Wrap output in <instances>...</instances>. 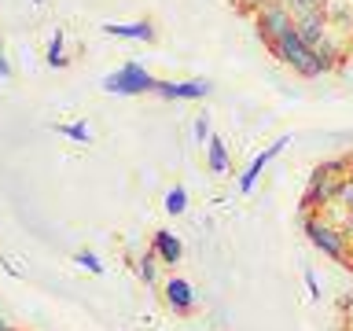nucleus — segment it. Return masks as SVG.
Returning a JSON list of instances; mask_svg holds the SVG:
<instances>
[{
  "instance_id": "obj_1",
  "label": "nucleus",
  "mask_w": 353,
  "mask_h": 331,
  "mask_svg": "<svg viewBox=\"0 0 353 331\" xmlns=\"http://www.w3.org/2000/svg\"><path fill=\"white\" fill-rule=\"evenodd\" d=\"M272 52H276V59H280L283 66H291V70L302 74V77H320L327 70V66L320 63V55L302 41V33H298V30H287L283 37H276Z\"/></svg>"
},
{
  "instance_id": "obj_2",
  "label": "nucleus",
  "mask_w": 353,
  "mask_h": 331,
  "mask_svg": "<svg viewBox=\"0 0 353 331\" xmlns=\"http://www.w3.org/2000/svg\"><path fill=\"white\" fill-rule=\"evenodd\" d=\"M154 88H159V77L143 70L140 63H121L118 70L103 77V92L110 96H143V92H154Z\"/></svg>"
},
{
  "instance_id": "obj_3",
  "label": "nucleus",
  "mask_w": 353,
  "mask_h": 331,
  "mask_svg": "<svg viewBox=\"0 0 353 331\" xmlns=\"http://www.w3.org/2000/svg\"><path fill=\"white\" fill-rule=\"evenodd\" d=\"M305 236L313 239V247L324 250L327 258L350 261V236H346V228H335L331 221H320V217L305 214Z\"/></svg>"
},
{
  "instance_id": "obj_4",
  "label": "nucleus",
  "mask_w": 353,
  "mask_h": 331,
  "mask_svg": "<svg viewBox=\"0 0 353 331\" xmlns=\"http://www.w3.org/2000/svg\"><path fill=\"white\" fill-rule=\"evenodd\" d=\"M258 30H261V37L272 44L276 37H283L287 30H294V15L283 4H265L258 11Z\"/></svg>"
},
{
  "instance_id": "obj_5",
  "label": "nucleus",
  "mask_w": 353,
  "mask_h": 331,
  "mask_svg": "<svg viewBox=\"0 0 353 331\" xmlns=\"http://www.w3.org/2000/svg\"><path fill=\"white\" fill-rule=\"evenodd\" d=\"M339 177H327L324 170H316L313 177H309V188H305V195H302V210L309 214L313 206H327L331 199L339 195Z\"/></svg>"
},
{
  "instance_id": "obj_6",
  "label": "nucleus",
  "mask_w": 353,
  "mask_h": 331,
  "mask_svg": "<svg viewBox=\"0 0 353 331\" xmlns=\"http://www.w3.org/2000/svg\"><path fill=\"white\" fill-rule=\"evenodd\" d=\"M287 143H291V137H280L276 143H269V148H265V151L258 154V159H254V162L247 166V170H243V177H239V192H254V184H258L261 170H265V166H269V162L276 159V154H280V151L287 148Z\"/></svg>"
},
{
  "instance_id": "obj_7",
  "label": "nucleus",
  "mask_w": 353,
  "mask_h": 331,
  "mask_svg": "<svg viewBox=\"0 0 353 331\" xmlns=\"http://www.w3.org/2000/svg\"><path fill=\"white\" fill-rule=\"evenodd\" d=\"M154 96H162V99H206L210 81H159Z\"/></svg>"
},
{
  "instance_id": "obj_8",
  "label": "nucleus",
  "mask_w": 353,
  "mask_h": 331,
  "mask_svg": "<svg viewBox=\"0 0 353 331\" xmlns=\"http://www.w3.org/2000/svg\"><path fill=\"white\" fill-rule=\"evenodd\" d=\"M151 250L159 254V261H165V265H176V261L184 258V243L176 239L170 228H159V232H154V236H151Z\"/></svg>"
},
{
  "instance_id": "obj_9",
  "label": "nucleus",
  "mask_w": 353,
  "mask_h": 331,
  "mask_svg": "<svg viewBox=\"0 0 353 331\" xmlns=\"http://www.w3.org/2000/svg\"><path fill=\"white\" fill-rule=\"evenodd\" d=\"M103 33L107 37H121V41H154L151 22H107Z\"/></svg>"
},
{
  "instance_id": "obj_10",
  "label": "nucleus",
  "mask_w": 353,
  "mask_h": 331,
  "mask_svg": "<svg viewBox=\"0 0 353 331\" xmlns=\"http://www.w3.org/2000/svg\"><path fill=\"white\" fill-rule=\"evenodd\" d=\"M165 302H170V309H176V313H188V309L195 305V291H192V283L181 280V276L165 280Z\"/></svg>"
},
{
  "instance_id": "obj_11",
  "label": "nucleus",
  "mask_w": 353,
  "mask_h": 331,
  "mask_svg": "<svg viewBox=\"0 0 353 331\" xmlns=\"http://www.w3.org/2000/svg\"><path fill=\"white\" fill-rule=\"evenodd\" d=\"M206 166H210V173H228V148L221 137L206 140Z\"/></svg>"
},
{
  "instance_id": "obj_12",
  "label": "nucleus",
  "mask_w": 353,
  "mask_h": 331,
  "mask_svg": "<svg viewBox=\"0 0 353 331\" xmlns=\"http://www.w3.org/2000/svg\"><path fill=\"white\" fill-rule=\"evenodd\" d=\"M137 276H140V280L143 283H154V280H159V254H143V258L137 261Z\"/></svg>"
},
{
  "instance_id": "obj_13",
  "label": "nucleus",
  "mask_w": 353,
  "mask_h": 331,
  "mask_svg": "<svg viewBox=\"0 0 353 331\" xmlns=\"http://www.w3.org/2000/svg\"><path fill=\"white\" fill-rule=\"evenodd\" d=\"M188 210V192L184 188H170L165 192V214H184Z\"/></svg>"
},
{
  "instance_id": "obj_14",
  "label": "nucleus",
  "mask_w": 353,
  "mask_h": 331,
  "mask_svg": "<svg viewBox=\"0 0 353 331\" xmlns=\"http://www.w3.org/2000/svg\"><path fill=\"white\" fill-rule=\"evenodd\" d=\"M48 66H66V52H63V33H52V41H48Z\"/></svg>"
},
{
  "instance_id": "obj_15",
  "label": "nucleus",
  "mask_w": 353,
  "mask_h": 331,
  "mask_svg": "<svg viewBox=\"0 0 353 331\" xmlns=\"http://www.w3.org/2000/svg\"><path fill=\"white\" fill-rule=\"evenodd\" d=\"M59 132H63V137H70V140H77V143H88V140H92V132H88L85 121H70V126H59Z\"/></svg>"
},
{
  "instance_id": "obj_16",
  "label": "nucleus",
  "mask_w": 353,
  "mask_h": 331,
  "mask_svg": "<svg viewBox=\"0 0 353 331\" xmlns=\"http://www.w3.org/2000/svg\"><path fill=\"white\" fill-rule=\"evenodd\" d=\"M74 261L81 265V269H88L92 276H99V272H103V261H99L92 250H77V254H74Z\"/></svg>"
},
{
  "instance_id": "obj_17",
  "label": "nucleus",
  "mask_w": 353,
  "mask_h": 331,
  "mask_svg": "<svg viewBox=\"0 0 353 331\" xmlns=\"http://www.w3.org/2000/svg\"><path fill=\"white\" fill-rule=\"evenodd\" d=\"M192 132H195V143H206L210 137H214V132H210V118H206V114H199V118H195V126H192Z\"/></svg>"
},
{
  "instance_id": "obj_18",
  "label": "nucleus",
  "mask_w": 353,
  "mask_h": 331,
  "mask_svg": "<svg viewBox=\"0 0 353 331\" xmlns=\"http://www.w3.org/2000/svg\"><path fill=\"white\" fill-rule=\"evenodd\" d=\"M305 287H309V298H320V283L313 272H305Z\"/></svg>"
},
{
  "instance_id": "obj_19",
  "label": "nucleus",
  "mask_w": 353,
  "mask_h": 331,
  "mask_svg": "<svg viewBox=\"0 0 353 331\" xmlns=\"http://www.w3.org/2000/svg\"><path fill=\"white\" fill-rule=\"evenodd\" d=\"M0 77H11V63L4 59V52H0Z\"/></svg>"
},
{
  "instance_id": "obj_20",
  "label": "nucleus",
  "mask_w": 353,
  "mask_h": 331,
  "mask_svg": "<svg viewBox=\"0 0 353 331\" xmlns=\"http://www.w3.org/2000/svg\"><path fill=\"white\" fill-rule=\"evenodd\" d=\"M243 4H247V8H258V4H261V0H243Z\"/></svg>"
},
{
  "instance_id": "obj_21",
  "label": "nucleus",
  "mask_w": 353,
  "mask_h": 331,
  "mask_svg": "<svg viewBox=\"0 0 353 331\" xmlns=\"http://www.w3.org/2000/svg\"><path fill=\"white\" fill-rule=\"evenodd\" d=\"M0 331H11V328H8V324H4V320H0Z\"/></svg>"
},
{
  "instance_id": "obj_22",
  "label": "nucleus",
  "mask_w": 353,
  "mask_h": 331,
  "mask_svg": "<svg viewBox=\"0 0 353 331\" xmlns=\"http://www.w3.org/2000/svg\"><path fill=\"white\" fill-rule=\"evenodd\" d=\"M33 4H44V0H33Z\"/></svg>"
},
{
  "instance_id": "obj_23",
  "label": "nucleus",
  "mask_w": 353,
  "mask_h": 331,
  "mask_svg": "<svg viewBox=\"0 0 353 331\" xmlns=\"http://www.w3.org/2000/svg\"><path fill=\"white\" fill-rule=\"evenodd\" d=\"M313 4H324V0H313Z\"/></svg>"
},
{
  "instance_id": "obj_24",
  "label": "nucleus",
  "mask_w": 353,
  "mask_h": 331,
  "mask_svg": "<svg viewBox=\"0 0 353 331\" xmlns=\"http://www.w3.org/2000/svg\"><path fill=\"white\" fill-rule=\"evenodd\" d=\"M350 181H353V170H350Z\"/></svg>"
}]
</instances>
